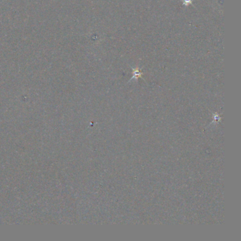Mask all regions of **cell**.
I'll return each instance as SVG.
<instances>
[{"label": "cell", "mask_w": 241, "mask_h": 241, "mask_svg": "<svg viewBox=\"0 0 241 241\" xmlns=\"http://www.w3.org/2000/svg\"><path fill=\"white\" fill-rule=\"evenodd\" d=\"M132 74H133V76L131 78V79L130 81L134 79L135 81H137L139 79V78H141V76H142V72L140 69L139 68H132Z\"/></svg>", "instance_id": "1"}, {"label": "cell", "mask_w": 241, "mask_h": 241, "mask_svg": "<svg viewBox=\"0 0 241 241\" xmlns=\"http://www.w3.org/2000/svg\"><path fill=\"white\" fill-rule=\"evenodd\" d=\"M183 1V5L187 7L189 5H191L192 4L194 0H182Z\"/></svg>", "instance_id": "2"}]
</instances>
